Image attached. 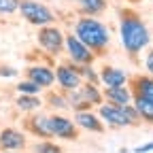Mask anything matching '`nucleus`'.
Segmentation results:
<instances>
[{
  "instance_id": "18",
  "label": "nucleus",
  "mask_w": 153,
  "mask_h": 153,
  "mask_svg": "<svg viewBox=\"0 0 153 153\" xmlns=\"http://www.w3.org/2000/svg\"><path fill=\"white\" fill-rule=\"evenodd\" d=\"M79 91H81L83 98L91 104V108H94V106H100V104L104 102V96H102V89H100L98 83H87V81H83V83L79 85Z\"/></svg>"
},
{
  "instance_id": "30",
  "label": "nucleus",
  "mask_w": 153,
  "mask_h": 153,
  "mask_svg": "<svg viewBox=\"0 0 153 153\" xmlns=\"http://www.w3.org/2000/svg\"><path fill=\"white\" fill-rule=\"evenodd\" d=\"M30 153H32V151H30Z\"/></svg>"
},
{
  "instance_id": "10",
  "label": "nucleus",
  "mask_w": 153,
  "mask_h": 153,
  "mask_svg": "<svg viewBox=\"0 0 153 153\" xmlns=\"http://www.w3.org/2000/svg\"><path fill=\"white\" fill-rule=\"evenodd\" d=\"M26 145H28V138L24 130L13 126L0 130V151H22L26 149Z\"/></svg>"
},
{
  "instance_id": "1",
  "label": "nucleus",
  "mask_w": 153,
  "mask_h": 153,
  "mask_svg": "<svg viewBox=\"0 0 153 153\" xmlns=\"http://www.w3.org/2000/svg\"><path fill=\"white\" fill-rule=\"evenodd\" d=\"M119 38H121L123 51L130 57H136L138 53H143V49L149 47L151 32H149L147 24L134 11L123 9L119 13Z\"/></svg>"
},
{
  "instance_id": "19",
  "label": "nucleus",
  "mask_w": 153,
  "mask_h": 153,
  "mask_svg": "<svg viewBox=\"0 0 153 153\" xmlns=\"http://www.w3.org/2000/svg\"><path fill=\"white\" fill-rule=\"evenodd\" d=\"M43 104H47L51 111H66V108H70L68 106V100H66V91H55V89H51L49 87V91L45 94V98H43Z\"/></svg>"
},
{
  "instance_id": "2",
  "label": "nucleus",
  "mask_w": 153,
  "mask_h": 153,
  "mask_svg": "<svg viewBox=\"0 0 153 153\" xmlns=\"http://www.w3.org/2000/svg\"><path fill=\"white\" fill-rule=\"evenodd\" d=\"M79 41L96 55V57H102L108 51L111 45V32L108 26L104 22L89 15H81L79 19L74 22V32H72Z\"/></svg>"
},
{
  "instance_id": "3",
  "label": "nucleus",
  "mask_w": 153,
  "mask_h": 153,
  "mask_svg": "<svg viewBox=\"0 0 153 153\" xmlns=\"http://www.w3.org/2000/svg\"><path fill=\"white\" fill-rule=\"evenodd\" d=\"M19 15H22L28 24L41 28V26H49L55 22V13L43 4L41 0H19V7H17Z\"/></svg>"
},
{
  "instance_id": "20",
  "label": "nucleus",
  "mask_w": 153,
  "mask_h": 153,
  "mask_svg": "<svg viewBox=\"0 0 153 153\" xmlns=\"http://www.w3.org/2000/svg\"><path fill=\"white\" fill-rule=\"evenodd\" d=\"M76 7H79L81 15L96 17L106 11V0H76Z\"/></svg>"
},
{
  "instance_id": "14",
  "label": "nucleus",
  "mask_w": 153,
  "mask_h": 153,
  "mask_svg": "<svg viewBox=\"0 0 153 153\" xmlns=\"http://www.w3.org/2000/svg\"><path fill=\"white\" fill-rule=\"evenodd\" d=\"M104 100L111 104H117V106H126L132 102V89L130 85H119V87H104L102 89Z\"/></svg>"
},
{
  "instance_id": "8",
  "label": "nucleus",
  "mask_w": 153,
  "mask_h": 153,
  "mask_svg": "<svg viewBox=\"0 0 153 153\" xmlns=\"http://www.w3.org/2000/svg\"><path fill=\"white\" fill-rule=\"evenodd\" d=\"M53 72H55V83H57V87H60L62 91L76 89V87L83 83V79L79 76V72H76V66H74L70 60L57 64V68H55Z\"/></svg>"
},
{
  "instance_id": "6",
  "label": "nucleus",
  "mask_w": 153,
  "mask_h": 153,
  "mask_svg": "<svg viewBox=\"0 0 153 153\" xmlns=\"http://www.w3.org/2000/svg\"><path fill=\"white\" fill-rule=\"evenodd\" d=\"M49 130H51V136L57 140H79V136H81L76 123L60 113L49 115Z\"/></svg>"
},
{
  "instance_id": "4",
  "label": "nucleus",
  "mask_w": 153,
  "mask_h": 153,
  "mask_svg": "<svg viewBox=\"0 0 153 153\" xmlns=\"http://www.w3.org/2000/svg\"><path fill=\"white\" fill-rule=\"evenodd\" d=\"M64 32L62 28H57L53 24L49 26H41V30L36 32V41H38V49L43 53H47L49 57H57L64 53Z\"/></svg>"
},
{
  "instance_id": "27",
  "label": "nucleus",
  "mask_w": 153,
  "mask_h": 153,
  "mask_svg": "<svg viewBox=\"0 0 153 153\" xmlns=\"http://www.w3.org/2000/svg\"><path fill=\"white\" fill-rule=\"evenodd\" d=\"M145 70H147V74L153 76V49H149L145 53Z\"/></svg>"
},
{
  "instance_id": "16",
  "label": "nucleus",
  "mask_w": 153,
  "mask_h": 153,
  "mask_svg": "<svg viewBox=\"0 0 153 153\" xmlns=\"http://www.w3.org/2000/svg\"><path fill=\"white\" fill-rule=\"evenodd\" d=\"M132 106L136 108L138 117H140V123H147V126H153V104L140 94H134L132 91Z\"/></svg>"
},
{
  "instance_id": "9",
  "label": "nucleus",
  "mask_w": 153,
  "mask_h": 153,
  "mask_svg": "<svg viewBox=\"0 0 153 153\" xmlns=\"http://www.w3.org/2000/svg\"><path fill=\"white\" fill-rule=\"evenodd\" d=\"M24 130L28 134H32L34 138L43 140V138H53L51 136V130H49V115L43 113H26V119H24Z\"/></svg>"
},
{
  "instance_id": "17",
  "label": "nucleus",
  "mask_w": 153,
  "mask_h": 153,
  "mask_svg": "<svg viewBox=\"0 0 153 153\" xmlns=\"http://www.w3.org/2000/svg\"><path fill=\"white\" fill-rule=\"evenodd\" d=\"M13 104H15V108L19 111V113H34V111H38L43 106V98L41 96H32V94H17V98L13 100Z\"/></svg>"
},
{
  "instance_id": "11",
  "label": "nucleus",
  "mask_w": 153,
  "mask_h": 153,
  "mask_svg": "<svg viewBox=\"0 0 153 153\" xmlns=\"http://www.w3.org/2000/svg\"><path fill=\"white\" fill-rule=\"evenodd\" d=\"M26 79H30L32 83H36L41 89H49V87H53L55 85V72H53V68L51 66H47V64H32V66H28L26 68Z\"/></svg>"
},
{
  "instance_id": "5",
  "label": "nucleus",
  "mask_w": 153,
  "mask_h": 153,
  "mask_svg": "<svg viewBox=\"0 0 153 153\" xmlns=\"http://www.w3.org/2000/svg\"><path fill=\"white\" fill-rule=\"evenodd\" d=\"M98 117L102 119V123L104 126H108V128H134L136 123H134L132 119H130V115L126 113V106H117V104H111V102H102L100 106H98Z\"/></svg>"
},
{
  "instance_id": "15",
  "label": "nucleus",
  "mask_w": 153,
  "mask_h": 153,
  "mask_svg": "<svg viewBox=\"0 0 153 153\" xmlns=\"http://www.w3.org/2000/svg\"><path fill=\"white\" fill-rule=\"evenodd\" d=\"M130 89L134 94H140L153 104V76L151 74H134L132 81H128Z\"/></svg>"
},
{
  "instance_id": "22",
  "label": "nucleus",
  "mask_w": 153,
  "mask_h": 153,
  "mask_svg": "<svg viewBox=\"0 0 153 153\" xmlns=\"http://www.w3.org/2000/svg\"><path fill=\"white\" fill-rule=\"evenodd\" d=\"M32 153H64V149L53 143V138H43L32 145Z\"/></svg>"
},
{
  "instance_id": "25",
  "label": "nucleus",
  "mask_w": 153,
  "mask_h": 153,
  "mask_svg": "<svg viewBox=\"0 0 153 153\" xmlns=\"http://www.w3.org/2000/svg\"><path fill=\"white\" fill-rule=\"evenodd\" d=\"M19 7V0H0V15H13Z\"/></svg>"
},
{
  "instance_id": "24",
  "label": "nucleus",
  "mask_w": 153,
  "mask_h": 153,
  "mask_svg": "<svg viewBox=\"0 0 153 153\" xmlns=\"http://www.w3.org/2000/svg\"><path fill=\"white\" fill-rule=\"evenodd\" d=\"M15 91L17 94H32V96H41V87H38L36 83H32L30 79H24V81H17L15 83Z\"/></svg>"
},
{
  "instance_id": "7",
  "label": "nucleus",
  "mask_w": 153,
  "mask_h": 153,
  "mask_svg": "<svg viewBox=\"0 0 153 153\" xmlns=\"http://www.w3.org/2000/svg\"><path fill=\"white\" fill-rule=\"evenodd\" d=\"M64 51L68 53V60L72 64H94L96 60H98V57H96L74 34H66L64 36Z\"/></svg>"
},
{
  "instance_id": "28",
  "label": "nucleus",
  "mask_w": 153,
  "mask_h": 153,
  "mask_svg": "<svg viewBox=\"0 0 153 153\" xmlns=\"http://www.w3.org/2000/svg\"><path fill=\"white\" fill-rule=\"evenodd\" d=\"M151 151H153V140H151V143H145V145H140V147L134 149V153H151Z\"/></svg>"
},
{
  "instance_id": "26",
  "label": "nucleus",
  "mask_w": 153,
  "mask_h": 153,
  "mask_svg": "<svg viewBox=\"0 0 153 153\" xmlns=\"http://www.w3.org/2000/svg\"><path fill=\"white\" fill-rule=\"evenodd\" d=\"M19 72H17V68H13V66H9V64H2L0 62V79H15Z\"/></svg>"
},
{
  "instance_id": "21",
  "label": "nucleus",
  "mask_w": 153,
  "mask_h": 153,
  "mask_svg": "<svg viewBox=\"0 0 153 153\" xmlns=\"http://www.w3.org/2000/svg\"><path fill=\"white\" fill-rule=\"evenodd\" d=\"M66 100H68V106H70L72 111H87V108H91V104H89V102L83 98V96H81L79 87L66 91Z\"/></svg>"
},
{
  "instance_id": "29",
  "label": "nucleus",
  "mask_w": 153,
  "mask_h": 153,
  "mask_svg": "<svg viewBox=\"0 0 153 153\" xmlns=\"http://www.w3.org/2000/svg\"><path fill=\"white\" fill-rule=\"evenodd\" d=\"M0 153H22V151H0Z\"/></svg>"
},
{
  "instance_id": "12",
  "label": "nucleus",
  "mask_w": 153,
  "mask_h": 153,
  "mask_svg": "<svg viewBox=\"0 0 153 153\" xmlns=\"http://www.w3.org/2000/svg\"><path fill=\"white\" fill-rule=\"evenodd\" d=\"M72 121L76 123V128H81L85 132H91V134H104V128H106L102 123V119L98 117V113H94L91 108L74 111V119Z\"/></svg>"
},
{
  "instance_id": "13",
  "label": "nucleus",
  "mask_w": 153,
  "mask_h": 153,
  "mask_svg": "<svg viewBox=\"0 0 153 153\" xmlns=\"http://www.w3.org/2000/svg\"><path fill=\"white\" fill-rule=\"evenodd\" d=\"M98 79H100V83H102L104 87H119V85H128L130 74H128L123 68L104 64L102 70L98 72Z\"/></svg>"
},
{
  "instance_id": "23",
  "label": "nucleus",
  "mask_w": 153,
  "mask_h": 153,
  "mask_svg": "<svg viewBox=\"0 0 153 153\" xmlns=\"http://www.w3.org/2000/svg\"><path fill=\"white\" fill-rule=\"evenodd\" d=\"M74 66H76V72H79V76L83 81L100 85V79H98V72L94 70V64H74Z\"/></svg>"
}]
</instances>
